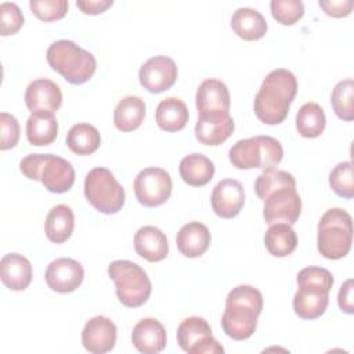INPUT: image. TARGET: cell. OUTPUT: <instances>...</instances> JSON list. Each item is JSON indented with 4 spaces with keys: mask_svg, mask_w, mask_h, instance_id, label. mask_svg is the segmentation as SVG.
I'll return each instance as SVG.
<instances>
[{
    "mask_svg": "<svg viewBox=\"0 0 354 354\" xmlns=\"http://www.w3.org/2000/svg\"><path fill=\"white\" fill-rule=\"evenodd\" d=\"M353 290H354V285H353V279H347L339 290L337 295V303L339 307L343 313L346 314H353L354 313V297H353Z\"/></svg>",
    "mask_w": 354,
    "mask_h": 354,
    "instance_id": "obj_41",
    "label": "cell"
},
{
    "mask_svg": "<svg viewBox=\"0 0 354 354\" xmlns=\"http://www.w3.org/2000/svg\"><path fill=\"white\" fill-rule=\"evenodd\" d=\"M134 249L147 261L156 263L169 254L166 235L155 225H144L134 235Z\"/></svg>",
    "mask_w": 354,
    "mask_h": 354,
    "instance_id": "obj_22",
    "label": "cell"
},
{
    "mask_svg": "<svg viewBox=\"0 0 354 354\" xmlns=\"http://www.w3.org/2000/svg\"><path fill=\"white\" fill-rule=\"evenodd\" d=\"M196 109L199 113L230 112V91L218 79L203 80L196 90Z\"/></svg>",
    "mask_w": 354,
    "mask_h": 354,
    "instance_id": "obj_20",
    "label": "cell"
},
{
    "mask_svg": "<svg viewBox=\"0 0 354 354\" xmlns=\"http://www.w3.org/2000/svg\"><path fill=\"white\" fill-rule=\"evenodd\" d=\"M180 176L191 187H203L214 176L213 162L202 153H191L180 162Z\"/></svg>",
    "mask_w": 354,
    "mask_h": 354,
    "instance_id": "obj_27",
    "label": "cell"
},
{
    "mask_svg": "<svg viewBox=\"0 0 354 354\" xmlns=\"http://www.w3.org/2000/svg\"><path fill=\"white\" fill-rule=\"evenodd\" d=\"M212 235L209 228L199 223L191 221L184 224L177 232L176 243L181 254L189 259L202 256L210 246Z\"/></svg>",
    "mask_w": 354,
    "mask_h": 354,
    "instance_id": "obj_23",
    "label": "cell"
},
{
    "mask_svg": "<svg viewBox=\"0 0 354 354\" xmlns=\"http://www.w3.org/2000/svg\"><path fill=\"white\" fill-rule=\"evenodd\" d=\"M353 243L351 216L340 209L326 210L318 223L317 248L321 256L337 260L348 254Z\"/></svg>",
    "mask_w": 354,
    "mask_h": 354,
    "instance_id": "obj_7",
    "label": "cell"
},
{
    "mask_svg": "<svg viewBox=\"0 0 354 354\" xmlns=\"http://www.w3.org/2000/svg\"><path fill=\"white\" fill-rule=\"evenodd\" d=\"M131 342L140 353H160L167 343L166 329L163 324L155 318H142L133 328Z\"/></svg>",
    "mask_w": 354,
    "mask_h": 354,
    "instance_id": "obj_19",
    "label": "cell"
},
{
    "mask_svg": "<svg viewBox=\"0 0 354 354\" xmlns=\"http://www.w3.org/2000/svg\"><path fill=\"white\" fill-rule=\"evenodd\" d=\"M100 131L88 123H76L66 134V145L76 155H91L100 148Z\"/></svg>",
    "mask_w": 354,
    "mask_h": 354,
    "instance_id": "obj_31",
    "label": "cell"
},
{
    "mask_svg": "<svg viewBox=\"0 0 354 354\" xmlns=\"http://www.w3.org/2000/svg\"><path fill=\"white\" fill-rule=\"evenodd\" d=\"M171 189V177L162 167L142 169L134 178L136 198L145 207L163 205L170 198Z\"/></svg>",
    "mask_w": 354,
    "mask_h": 354,
    "instance_id": "obj_11",
    "label": "cell"
},
{
    "mask_svg": "<svg viewBox=\"0 0 354 354\" xmlns=\"http://www.w3.org/2000/svg\"><path fill=\"white\" fill-rule=\"evenodd\" d=\"M75 227V216L72 209L68 205H57L54 206L47 217H46V236L53 243H64L66 242Z\"/></svg>",
    "mask_w": 354,
    "mask_h": 354,
    "instance_id": "obj_28",
    "label": "cell"
},
{
    "mask_svg": "<svg viewBox=\"0 0 354 354\" xmlns=\"http://www.w3.org/2000/svg\"><path fill=\"white\" fill-rule=\"evenodd\" d=\"M113 0H79L76 6L80 8L83 14L88 15H98L112 7Z\"/></svg>",
    "mask_w": 354,
    "mask_h": 354,
    "instance_id": "obj_42",
    "label": "cell"
},
{
    "mask_svg": "<svg viewBox=\"0 0 354 354\" xmlns=\"http://www.w3.org/2000/svg\"><path fill=\"white\" fill-rule=\"evenodd\" d=\"M318 4L325 11V14L335 18L347 17L353 10L351 0H319Z\"/></svg>",
    "mask_w": 354,
    "mask_h": 354,
    "instance_id": "obj_40",
    "label": "cell"
},
{
    "mask_svg": "<svg viewBox=\"0 0 354 354\" xmlns=\"http://www.w3.org/2000/svg\"><path fill=\"white\" fill-rule=\"evenodd\" d=\"M116 325L104 315L90 318L82 330V344L93 354L111 351L116 343Z\"/></svg>",
    "mask_w": 354,
    "mask_h": 354,
    "instance_id": "obj_17",
    "label": "cell"
},
{
    "mask_svg": "<svg viewBox=\"0 0 354 354\" xmlns=\"http://www.w3.org/2000/svg\"><path fill=\"white\" fill-rule=\"evenodd\" d=\"M234 129L235 123L230 112L199 113L195 124V137L201 144L216 147L227 141Z\"/></svg>",
    "mask_w": 354,
    "mask_h": 354,
    "instance_id": "obj_16",
    "label": "cell"
},
{
    "mask_svg": "<svg viewBox=\"0 0 354 354\" xmlns=\"http://www.w3.org/2000/svg\"><path fill=\"white\" fill-rule=\"evenodd\" d=\"M84 278L83 266L71 257L53 260L46 270L44 279L47 286L58 293H71L76 290Z\"/></svg>",
    "mask_w": 354,
    "mask_h": 354,
    "instance_id": "obj_14",
    "label": "cell"
},
{
    "mask_svg": "<svg viewBox=\"0 0 354 354\" xmlns=\"http://www.w3.org/2000/svg\"><path fill=\"white\" fill-rule=\"evenodd\" d=\"M108 275L115 282L119 301L130 308L147 303L152 285L147 272L130 260H115L108 266Z\"/></svg>",
    "mask_w": 354,
    "mask_h": 354,
    "instance_id": "obj_8",
    "label": "cell"
},
{
    "mask_svg": "<svg viewBox=\"0 0 354 354\" xmlns=\"http://www.w3.org/2000/svg\"><path fill=\"white\" fill-rule=\"evenodd\" d=\"M33 271L30 261L18 253H8L0 261V278L11 290H25L32 282Z\"/></svg>",
    "mask_w": 354,
    "mask_h": 354,
    "instance_id": "obj_21",
    "label": "cell"
},
{
    "mask_svg": "<svg viewBox=\"0 0 354 354\" xmlns=\"http://www.w3.org/2000/svg\"><path fill=\"white\" fill-rule=\"evenodd\" d=\"M261 311V292L250 285H238L227 295L221 328L228 337L238 342L246 340L254 333Z\"/></svg>",
    "mask_w": 354,
    "mask_h": 354,
    "instance_id": "obj_2",
    "label": "cell"
},
{
    "mask_svg": "<svg viewBox=\"0 0 354 354\" xmlns=\"http://www.w3.org/2000/svg\"><path fill=\"white\" fill-rule=\"evenodd\" d=\"M25 104L30 113L55 112L62 104V93L59 86L46 77L30 82L25 91Z\"/></svg>",
    "mask_w": 354,
    "mask_h": 354,
    "instance_id": "obj_18",
    "label": "cell"
},
{
    "mask_svg": "<svg viewBox=\"0 0 354 354\" xmlns=\"http://www.w3.org/2000/svg\"><path fill=\"white\" fill-rule=\"evenodd\" d=\"M213 212L221 218H232L239 214L245 205V189L238 180L225 178L218 181L210 195Z\"/></svg>",
    "mask_w": 354,
    "mask_h": 354,
    "instance_id": "obj_15",
    "label": "cell"
},
{
    "mask_svg": "<svg viewBox=\"0 0 354 354\" xmlns=\"http://www.w3.org/2000/svg\"><path fill=\"white\" fill-rule=\"evenodd\" d=\"M231 28L241 39L253 41L267 33V21L257 10L239 7L231 17Z\"/></svg>",
    "mask_w": 354,
    "mask_h": 354,
    "instance_id": "obj_24",
    "label": "cell"
},
{
    "mask_svg": "<svg viewBox=\"0 0 354 354\" xmlns=\"http://www.w3.org/2000/svg\"><path fill=\"white\" fill-rule=\"evenodd\" d=\"M177 65L170 57L155 55L141 65L138 80L147 91L159 94L173 87L177 80Z\"/></svg>",
    "mask_w": 354,
    "mask_h": 354,
    "instance_id": "obj_12",
    "label": "cell"
},
{
    "mask_svg": "<svg viewBox=\"0 0 354 354\" xmlns=\"http://www.w3.org/2000/svg\"><path fill=\"white\" fill-rule=\"evenodd\" d=\"M46 58L53 71L71 84H83L97 69L95 57L71 40H57L47 48Z\"/></svg>",
    "mask_w": 354,
    "mask_h": 354,
    "instance_id": "obj_4",
    "label": "cell"
},
{
    "mask_svg": "<svg viewBox=\"0 0 354 354\" xmlns=\"http://www.w3.org/2000/svg\"><path fill=\"white\" fill-rule=\"evenodd\" d=\"M297 93L296 76L283 68L271 71L254 97V113L264 124L282 123Z\"/></svg>",
    "mask_w": 354,
    "mask_h": 354,
    "instance_id": "obj_1",
    "label": "cell"
},
{
    "mask_svg": "<svg viewBox=\"0 0 354 354\" xmlns=\"http://www.w3.org/2000/svg\"><path fill=\"white\" fill-rule=\"evenodd\" d=\"M32 12L44 22H53L64 18L68 12V0H30Z\"/></svg>",
    "mask_w": 354,
    "mask_h": 354,
    "instance_id": "obj_37",
    "label": "cell"
},
{
    "mask_svg": "<svg viewBox=\"0 0 354 354\" xmlns=\"http://www.w3.org/2000/svg\"><path fill=\"white\" fill-rule=\"evenodd\" d=\"M270 8L274 19L281 25H293L304 14V6L300 0H272Z\"/></svg>",
    "mask_w": 354,
    "mask_h": 354,
    "instance_id": "obj_36",
    "label": "cell"
},
{
    "mask_svg": "<svg viewBox=\"0 0 354 354\" xmlns=\"http://www.w3.org/2000/svg\"><path fill=\"white\" fill-rule=\"evenodd\" d=\"M232 166L239 170L275 169L283 158L281 142L270 136H254L236 141L228 151Z\"/></svg>",
    "mask_w": 354,
    "mask_h": 354,
    "instance_id": "obj_6",
    "label": "cell"
},
{
    "mask_svg": "<svg viewBox=\"0 0 354 354\" xmlns=\"http://www.w3.org/2000/svg\"><path fill=\"white\" fill-rule=\"evenodd\" d=\"M329 185L333 192L342 198L351 199L354 196V177H353V162L337 163L329 174Z\"/></svg>",
    "mask_w": 354,
    "mask_h": 354,
    "instance_id": "obj_35",
    "label": "cell"
},
{
    "mask_svg": "<svg viewBox=\"0 0 354 354\" xmlns=\"http://www.w3.org/2000/svg\"><path fill=\"white\" fill-rule=\"evenodd\" d=\"M297 292L293 296L295 314L303 319L321 317L329 304L333 275L322 267H306L296 277Z\"/></svg>",
    "mask_w": 354,
    "mask_h": 354,
    "instance_id": "obj_3",
    "label": "cell"
},
{
    "mask_svg": "<svg viewBox=\"0 0 354 354\" xmlns=\"http://www.w3.org/2000/svg\"><path fill=\"white\" fill-rule=\"evenodd\" d=\"M19 170L26 178L40 181L54 194L69 191L75 183L72 163L53 153H29L19 162Z\"/></svg>",
    "mask_w": 354,
    "mask_h": 354,
    "instance_id": "obj_5",
    "label": "cell"
},
{
    "mask_svg": "<svg viewBox=\"0 0 354 354\" xmlns=\"http://www.w3.org/2000/svg\"><path fill=\"white\" fill-rule=\"evenodd\" d=\"M26 138L29 144L43 147L58 136V122L53 112H35L26 119Z\"/></svg>",
    "mask_w": 354,
    "mask_h": 354,
    "instance_id": "obj_25",
    "label": "cell"
},
{
    "mask_svg": "<svg viewBox=\"0 0 354 354\" xmlns=\"http://www.w3.org/2000/svg\"><path fill=\"white\" fill-rule=\"evenodd\" d=\"M326 124L324 109L317 102H306L296 113V129L301 137L315 138Z\"/></svg>",
    "mask_w": 354,
    "mask_h": 354,
    "instance_id": "obj_32",
    "label": "cell"
},
{
    "mask_svg": "<svg viewBox=\"0 0 354 354\" xmlns=\"http://www.w3.org/2000/svg\"><path fill=\"white\" fill-rule=\"evenodd\" d=\"M330 104L337 118L346 122L354 119V80H340L332 90Z\"/></svg>",
    "mask_w": 354,
    "mask_h": 354,
    "instance_id": "obj_34",
    "label": "cell"
},
{
    "mask_svg": "<svg viewBox=\"0 0 354 354\" xmlns=\"http://www.w3.org/2000/svg\"><path fill=\"white\" fill-rule=\"evenodd\" d=\"M0 127H1V140L0 149L7 151L14 148L19 140V123L15 116L7 112L0 113Z\"/></svg>",
    "mask_w": 354,
    "mask_h": 354,
    "instance_id": "obj_39",
    "label": "cell"
},
{
    "mask_svg": "<svg viewBox=\"0 0 354 354\" xmlns=\"http://www.w3.org/2000/svg\"><path fill=\"white\" fill-rule=\"evenodd\" d=\"M0 22L1 36L17 33L24 25V15L21 8L15 3H3L0 6Z\"/></svg>",
    "mask_w": 354,
    "mask_h": 354,
    "instance_id": "obj_38",
    "label": "cell"
},
{
    "mask_svg": "<svg viewBox=\"0 0 354 354\" xmlns=\"http://www.w3.org/2000/svg\"><path fill=\"white\" fill-rule=\"evenodd\" d=\"M301 213V199L296 188H281L264 201L263 217L267 224H295Z\"/></svg>",
    "mask_w": 354,
    "mask_h": 354,
    "instance_id": "obj_13",
    "label": "cell"
},
{
    "mask_svg": "<svg viewBox=\"0 0 354 354\" xmlns=\"http://www.w3.org/2000/svg\"><path fill=\"white\" fill-rule=\"evenodd\" d=\"M286 187L296 188L295 177L288 171L277 169L264 170L254 181V192L261 201H266L272 192Z\"/></svg>",
    "mask_w": 354,
    "mask_h": 354,
    "instance_id": "obj_33",
    "label": "cell"
},
{
    "mask_svg": "<svg viewBox=\"0 0 354 354\" xmlns=\"http://www.w3.org/2000/svg\"><path fill=\"white\" fill-rule=\"evenodd\" d=\"M177 343L188 354H223V346L213 337L209 322L202 317H188L177 328Z\"/></svg>",
    "mask_w": 354,
    "mask_h": 354,
    "instance_id": "obj_10",
    "label": "cell"
},
{
    "mask_svg": "<svg viewBox=\"0 0 354 354\" xmlns=\"http://www.w3.org/2000/svg\"><path fill=\"white\" fill-rule=\"evenodd\" d=\"M187 105L177 97H169L159 102L155 112L156 124L169 133L183 130L188 122Z\"/></svg>",
    "mask_w": 354,
    "mask_h": 354,
    "instance_id": "obj_26",
    "label": "cell"
},
{
    "mask_svg": "<svg viewBox=\"0 0 354 354\" xmlns=\"http://www.w3.org/2000/svg\"><path fill=\"white\" fill-rule=\"evenodd\" d=\"M84 196L95 210L104 214L118 213L126 201L124 188L106 167H94L86 174Z\"/></svg>",
    "mask_w": 354,
    "mask_h": 354,
    "instance_id": "obj_9",
    "label": "cell"
},
{
    "mask_svg": "<svg viewBox=\"0 0 354 354\" xmlns=\"http://www.w3.org/2000/svg\"><path fill=\"white\" fill-rule=\"evenodd\" d=\"M264 245L270 254L275 257H286L296 249L297 235L290 224L275 223L266 231Z\"/></svg>",
    "mask_w": 354,
    "mask_h": 354,
    "instance_id": "obj_30",
    "label": "cell"
},
{
    "mask_svg": "<svg viewBox=\"0 0 354 354\" xmlns=\"http://www.w3.org/2000/svg\"><path fill=\"white\" fill-rule=\"evenodd\" d=\"M145 118V102L136 95L122 98L113 111V123L120 131H133L138 129Z\"/></svg>",
    "mask_w": 354,
    "mask_h": 354,
    "instance_id": "obj_29",
    "label": "cell"
}]
</instances>
